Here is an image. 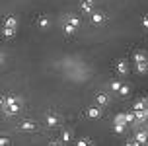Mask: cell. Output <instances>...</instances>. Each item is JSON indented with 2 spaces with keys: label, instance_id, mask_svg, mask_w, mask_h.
<instances>
[{
  "label": "cell",
  "instance_id": "1",
  "mask_svg": "<svg viewBox=\"0 0 148 146\" xmlns=\"http://www.w3.org/2000/svg\"><path fill=\"white\" fill-rule=\"evenodd\" d=\"M6 105H8V109H10V113H16L18 111V99L16 97H8Z\"/></svg>",
  "mask_w": 148,
  "mask_h": 146
},
{
  "label": "cell",
  "instance_id": "2",
  "mask_svg": "<svg viewBox=\"0 0 148 146\" xmlns=\"http://www.w3.org/2000/svg\"><path fill=\"white\" fill-rule=\"evenodd\" d=\"M134 62H136V64H138V62H148V58H146V55H144V53H134Z\"/></svg>",
  "mask_w": 148,
  "mask_h": 146
},
{
  "label": "cell",
  "instance_id": "3",
  "mask_svg": "<svg viewBox=\"0 0 148 146\" xmlns=\"http://www.w3.org/2000/svg\"><path fill=\"white\" fill-rule=\"evenodd\" d=\"M117 70H119V74H127V62L125 60L117 62Z\"/></svg>",
  "mask_w": 148,
  "mask_h": 146
},
{
  "label": "cell",
  "instance_id": "4",
  "mask_svg": "<svg viewBox=\"0 0 148 146\" xmlns=\"http://www.w3.org/2000/svg\"><path fill=\"white\" fill-rule=\"evenodd\" d=\"M47 125H49V127H55V125H57V117L49 115V117H47Z\"/></svg>",
  "mask_w": 148,
  "mask_h": 146
},
{
  "label": "cell",
  "instance_id": "5",
  "mask_svg": "<svg viewBox=\"0 0 148 146\" xmlns=\"http://www.w3.org/2000/svg\"><path fill=\"white\" fill-rule=\"evenodd\" d=\"M88 115H90V117H99V109L92 107V109H88Z\"/></svg>",
  "mask_w": 148,
  "mask_h": 146
},
{
  "label": "cell",
  "instance_id": "6",
  "mask_svg": "<svg viewBox=\"0 0 148 146\" xmlns=\"http://www.w3.org/2000/svg\"><path fill=\"white\" fill-rule=\"evenodd\" d=\"M144 140H146V132H138V134H136V142H144Z\"/></svg>",
  "mask_w": 148,
  "mask_h": 146
},
{
  "label": "cell",
  "instance_id": "7",
  "mask_svg": "<svg viewBox=\"0 0 148 146\" xmlns=\"http://www.w3.org/2000/svg\"><path fill=\"white\" fill-rule=\"evenodd\" d=\"M97 101H99V103H107V95L99 94V95H97Z\"/></svg>",
  "mask_w": 148,
  "mask_h": 146
},
{
  "label": "cell",
  "instance_id": "8",
  "mask_svg": "<svg viewBox=\"0 0 148 146\" xmlns=\"http://www.w3.org/2000/svg\"><path fill=\"white\" fill-rule=\"evenodd\" d=\"M39 25H41V27H47V25H49V20H47V18H41V20H39Z\"/></svg>",
  "mask_w": 148,
  "mask_h": 146
},
{
  "label": "cell",
  "instance_id": "9",
  "mask_svg": "<svg viewBox=\"0 0 148 146\" xmlns=\"http://www.w3.org/2000/svg\"><path fill=\"white\" fill-rule=\"evenodd\" d=\"M119 92H121V95H127V94H129V86H121V88H119Z\"/></svg>",
  "mask_w": 148,
  "mask_h": 146
},
{
  "label": "cell",
  "instance_id": "10",
  "mask_svg": "<svg viewBox=\"0 0 148 146\" xmlns=\"http://www.w3.org/2000/svg\"><path fill=\"white\" fill-rule=\"evenodd\" d=\"M33 127H35L33 123H23V129H25V131H33Z\"/></svg>",
  "mask_w": 148,
  "mask_h": 146
},
{
  "label": "cell",
  "instance_id": "11",
  "mask_svg": "<svg viewBox=\"0 0 148 146\" xmlns=\"http://www.w3.org/2000/svg\"><path fill=\"white\" fill-rule=\"evenodd\" d=\"M103 20V16L101 14H94V22H101Z\"/></svg>",
  "mask_w": 148,
  "mask_h": 146
},
{
  "label": "cell",
  "instance_id": "12",
  "mask_svg": "<svg viewBox=\"0 0 148 146\" xmlns=\"http://www.w3.org/2000/svg\"><path fill=\"white\" fill-rule=\"evenodd\" d=\"M111 88H113L115 92H119V88H121V84H119V82H113V84H111Z\"/></svg>",
  "mask_w": 148,
  "mask_h": 146
},
{
  "label": "cell",
  "instance_id": "13",
  "mask_svg": "<svg viewBox=\"0 0 148 146\" xmlns=\"http://www.w3.org/2000/svg\"><path fill=\"white\" fill-rule=\"evenodd\" d=\"M62 138H64V140H70V132L66 131V132H64V134H62Z\"/></svg>",
  "mask_w": 148,
  "mask_h": 146
},
{
  "label": "cell",
  "instance_id": "14",
  "mask_svg": "<svg viewBox=\"0 0 148 146\" xmlns=\"http://www.w3.org/2000/svg\"><path fill=\"white\" fill-rule=\"evenodd\" d=\"M8 144V140L6 138H0V146H6Z\"/></svg>",
  "mask_w": 148,
  "mask_h": 146
},
{
  "label": "cell",
  "instance_id": "15",
  "mask_svg": "<svg viewBox=\"0 0 148 146\" xmlns=\"http://www.w3.org/2000/svg\"><path fill=\"white\" fill-rule=\"evenodd\" d=\"M49 146H60V144H59V142H51Z\"/></svg>",
  "mask_w": 148,
  "mask_h": 146
},
{
  "label": "cell",
  "instance_id": "16",
  "mask_svg": "<svg viewBox=\"0 0 148 146\" xmlns=\"http://www.w3.org/2000/svg\"><path fill=\"white\" fill-rule=\"evenodd\" d=\"M129 146H136V142H129Z\"/></svg>",
  "mask_w": 148,
  "mask_h": 146
},
{
  "label": "cell",
  "instance_id": "17",
  "mask_svg": "<svg viewBox=\"0 0 148 146\" xmlns=\"http://www.w3.org/2000/svg\"><path fill=\"white\" fill-rule=\"evenodd\" d=\"M144 25H146V27H148V18H146V20H144Z\"/></svg>",
  "mask_w": 148,
  "mask_h": 146
},
{
  "label": "cell",
  "instance_id": "18",
  "mask_svg": "<svg viewBox=\"0 0 148 146\" xmlns=\"http://www.w3.org/2000/svg\"><path fill=\"white\" fill-rule=\"evenodd\" d=\"M86 2H92V0H86Z\"/></svg>",
  "mask_w": 148,
  "mask_h": 146
},
{
  "label": "cell",
  "instance_id": "19",
  "mask_svg": "<svg viewBox=\"0 0 148 146\" xmlns=\"http://www.w3.org/2000/svg\"><path fill=\"white\" fill-rule=\"evenodd\" d=\"M0 60H2V55H0Z\"/></svg>",
  "mask_w": 148,
  "mask_h": 146
}]
</instances>
